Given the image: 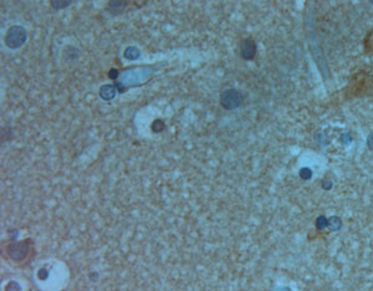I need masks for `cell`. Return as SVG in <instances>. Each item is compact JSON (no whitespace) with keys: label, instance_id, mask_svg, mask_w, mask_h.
Here are the masks:
<instances>
[{"label":"cell","instance_id":"cell-1","mask_svg":"<svg viewBox=\"0 0 373 291\" xmlns=\"http://www.w3.org/2000/svg\"><path fill=\"white\" fill-rule=\"evenodd\" d=\"M26 38V30L21 26H11L8 29L5 35V45L10 49H19L25 44Z\"/></svg>","mask_w":373,"mask_h":291},{"label":"cell","instance_id":"cell-2","mask_svg":"<svg viewBox=\"0 0 373 291\" xmlns=\"http://www.w3.org/2000/svg\"><path fill=\"white\" fill-rule=\"evenodd\" d=\"M242 92L235 89H227L220 95V105L225 110H235L242 105L243 102Z\"/></svg>","mask_w":373,"mask_h":291},{"label":"cell","instance_id":"cell-3","mask_svg":"<svg viewBox=\"0 0 373 291\" xmlns=\"http://www.w3.org/2000/svg\"><path fill=\"white\" fill-rule=\"evenodd\" d=\"M240 54L244 60L250 61L256 55V44L251 38H247L240 44Z\"/></svg>","mask_w":373,"mask_h":291},{"label":"cell","instance_id":"cell-4","mask_svg":"<svg viewBox=\"0 0 373 291\" xmlns=\"http://www.w3.org/2000/svg\"><path fill=\"white\" fill-rule=\"evenodd\" d=\"M100 96L105 101H110V100H112L116 96V87L114 85H105L100 90Z\"/></svg>","mask_w":373,"mask_h":291},{"label":"cell","instance_id":"cell-5","mask_svg":"<svg viewBox=\"0 0 373 291\" xmlns=\"http://www.w3.org/2000/svg\"><path fill=\"white\" fill-rule=\"evenodd\" d=\"M126 1H110L107 9L114 14H120L124 8H126Z\"/></svg>","mask_w":373,"mask_h":291},{"label":"cell","instance_id":"cell-6","mask_svg":"<svg viewBox=\"0 0 373 291\" xmlns=\"http://www.w3.org/2000/svg\"><path fill=\"white\" fill-rule=\"evenodd\" d=\"M124 58H128V60H134V58H139V51L138 49L133 48V46H129V48H127L126 50H124Z\"/></svg>","mask_w":373,"mask_h":291},{"label":"cell","instance_id":"cell-7","mask_svg":"<svg viewBox=\"0 0 373 291\" xmlns=\"http://www.w3.org/2000/svg\"><path fill=\"white\" fill-rule=\"evenodd\" d=\"M330 226V222H328L327 218L325 217H318L317 219H316V228L318 229V231H323L325 228H327V227Z\"/></svg>","mask_w":373,"mask_h":291},{"label":"cell","instance_id":"cell-8","mask_svg":"<svg viewBox=\"0 0 373 291\" xmlns=\"http://www.w3.org/2000/svg\"><path fill=\"white\" fill-rule=\"evenodd\" d=\"M164 122L161 121V119H156V121L152 123V129H153V132H156V133H159V132H162L164 129Z\"/></svg>","mask_w":373,"mask_h":291},{"label":"cell","instance_id":"cell-9","mask_svg":"<svg viewBox=\"0 0 373 291\" xmlns=\"http://www.w3.org/2000/svg\"><path fill=\"white\" fill-rule=\"evenodd\" d=\"M51 5H53V8L55 9H61V8H66V6H68L71 4L70 0H66V1H63V0H56V1H51Z\"/></svg>","mask_w":373,"mask_h":291},{"label":"cell","instance_id":"cell-10","mask_svg":"<svg viewBox=\"0 0 373 291\" xmlns=\"http://www.w3.org/2000/svg\"><path fill=\"white\" fill-rule=\"evenodd\" d=\"M311 175H312V172H311L309 168H303V170L300 171V177L303 178V179H310Z\"/></svg>","mask_w":373,"mask_h":291},{"label":"cell","instance_id":"cell-11","mask_svg":"<svg viewBox=\"0 0 373 291\" xmlns=\"http://www.w3.org/2000/svg\"><path fill=\"white\" fill-rule=\"evenodd\" d=\"M367 146L371 151L373 152V133H371L367 138Z\"/></svg>","mask_w":373,"mask_h":291},{"label":"cell","instance_id":"cell-12","mask_svg":"<svg viewBox=\"0 0 373 291\" xmlns=\"http://www.w3.org/2000/svg\"><path fill=\"white\" fill-rule=\"evenodd\" d=\"M109 76H110V79H112V80L117 79V76H119V70H116V68H112V70L110 71Z\"/></svg>","mask_w":373,"mask_h":291}]
</instances>
